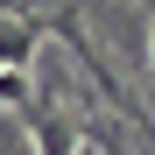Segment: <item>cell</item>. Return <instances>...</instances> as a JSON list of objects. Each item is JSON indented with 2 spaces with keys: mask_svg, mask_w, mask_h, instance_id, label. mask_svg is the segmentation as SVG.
I'll list each match as a JSON object with an SVG mask.
<instances>
[{
  "mask_svg": "<svg viewBox=\"0 0 155 155\" xmlns=\"http://www.w3.org/2000/svg\"><path fill=\"white\" fill-rule=\"evenodd\" d=\"M28 92H35V71H0V106H7V113L28 106Z\"/></svg>",
  "mask_w": 155,
  "mask_h": 155,
  "instance_id": "3",
  "label": "cell"
},
{
  "mask_svg": "<svg viewBox=\"0 0 155 155\" xmlns=\"http://www.w3.org/2000/svg\"><path fill=\"white\" fill-rule=\"evenodd\" d=\"M35 42H42V21L0 14V71H35Z\"/></svg>",
  "mask_w": 155,
  "mask_h": 155,
  "instance_id": "2",
  "label": "cell"
},
{
  "mask_svg": "<svg viewBox=\"0 0 155 155\" xmlns=\"http://www.w3.org/2000/svg\"><path fill=\"white\" fill-rule=\"evenodd\" d=\"M42 35H57V42L71 49V57L85 64V78L99 85V99H106L113 113H127V120H134V134H148V106H141V99L120 85V71H113V64L92 49V35H85V14H78V7H57V14H42Z\"/></svg>",
  "mask_w": 155,
  "mask_h": 155,
  "instance_id": "1",
  "label": "cell"
}]
</instances>
